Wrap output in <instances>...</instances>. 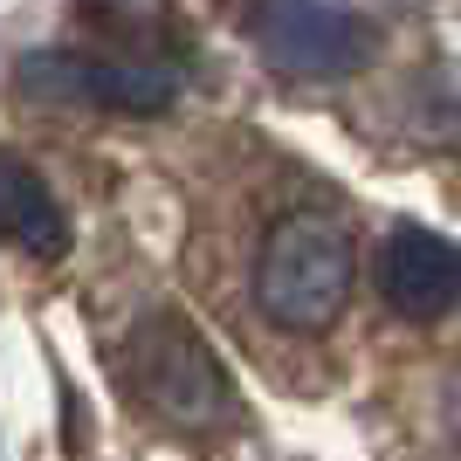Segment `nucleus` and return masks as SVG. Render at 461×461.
<instances>
[{
    "mask_svg": "<svg viewBox=\"0 0 461 461\" xmlns=\"http://www.w3.org/2000/svg\"><path fill=\"white\" fill-rule=\"evenodd\" d=\"M358 283V249L324 213H283L255 255V303L283 330H330Z\"/></svg>",
    "mask_w": 461,
    "mask_h": 461,
    "instance_id": "nucleus-1",
    "label": "nucleus"
},
{
    "mask_svg": "<svg viewBox=\"0 0 461 461\" xmlns=\"http://www.w3.org/2000/svg\"><path fill=\"white\" fill-rule=\"evenodd\" d=\"M0 241H14L35 262H62L69 255V213H62L56 186L7 145H0Z\"/></svg>",
    "mask_w": 461,
    "mask_h": 461,
    "instance_id": "nucleus-6",
    "label": "nucleus"
},
{
    "mask_svg": "<svg viewBox=\"0 0 461 461\" xmlns=\"http://www.w3.org/2000/svg\"><path fill=\"white\" fill-rule=\"evenodd\" d=\"M14 83L62 111H104V117H158L179 104V69L152 56H96V49H35L21 56Z\"/></svg>",
    "mask_w": 461,
    "mask_h": 461,
    "instance_id": "nucleus-3",
    "label": "nucleus"
},
{
    "mask_svg": "<svg viewBox=\"0 0 461 461\" xmlns=\"http://www.w3.org/2000/svg\"><path fill=\"white\" fill-rule=\"evenodd\" d=\"M262 56L283 69V77H303V83H330V77H351L366 69L372 49H379V28L351 7H330V0H276L249 21Z\"/></svg>",
    "mask_w": 461,
    "mask_h": 461,
    "instance_id": "nucleus-4",
    "label": "nucleus"
},
{
    "mask_svg": "<svg viewBox=\"0 0 461 461\" xmlns=\"http://www.w3.org/2000/svg\"><path fill=\"white\" fill-rule=\"evenodd\" d=\"M124 372H131L138 400L152 406L158 420L186 427V434H207V427L234 420V385L221 372V358H213V345L173 310H158V317H145L131 330Z\"/></svg>",
    "mask_w": 461,
    "mask_h": 461,
    "instance_id": "nucleus-2",
    "label": "nucleus"
},
{
    "mask_svg": "<svg viewBox=\"0 0 461 461\" xmlns=\"http://www.w3.org/2000/svg\"><path fill=\"white\" fill-rule=\"evenodd\" d=\"M372 283H379L385 310L406 324H441L461 296V255L441 228L420 221H393L372 249Z\"/></svg>",
    "mask_w": 461,
    "mask_h": 461,
    "instance_id": "nucleus-5",
    "label": "nucleus"
}]
</instances>
